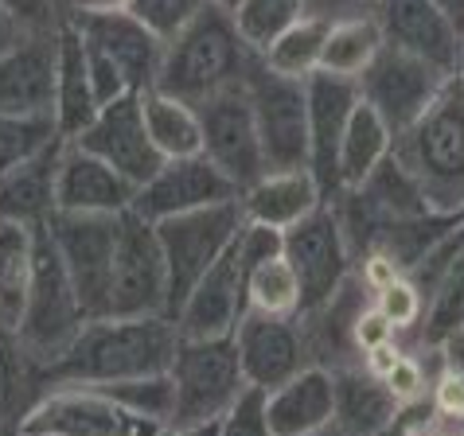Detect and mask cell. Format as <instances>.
<instances>
[{
    "instance_id": "6da1fadb",
    "label": "cell",
    "mask_w": 464,
    "mask_h": 436,
    "mask_svg": "<svg viewBox=\"0 0 464 436\" xmlns=\"http://www.w3.org/2000/svg\"><path fill=\"white\" fill-rule=\"evenodd\" d=\"M176 324L169 316H98L74 336L67 355L44 370L47 386H113L140 374H164L176 355Z\"/></svg>"
},
{
    "instance_id": "7a4b0ae2",
    "label": "cell",
    "mask_w": 464,
    "mask_h": 436,
    "mask_svg": "<svg viewBox=\"0 0 464 436\" xmlns=\"http://www.w3.org/2000/svg\"><path fill=\"white\" fill-rule=\"evenodd\" d=\"M433 214H464V79H449L433 106L394 137V152Z\"/></svg>"
},
{
    "instance_id": "3957f363",
    "label": "cell",
    "mask_w": 464,
    "mask_h": 436,
    "mask_svg": "<svg viewBox=\"0 0 464 436\" xmlns=\"http://www.w3.org/2000/svg\"><path fill=\"white\" fill-rule=\"evenodd\" d=\"M254 59L257 55L242 43L230 12L208 5L176 40L164 43L157 86L152 90H164V94L199 106V101L246 82V71L254 67Z\"/></svg>"
},
{
    "instance_id": "277c9868",
    "label": "cell",
    "mask_w": 464,
    "mask_h": 436,
    "mask_svg": "<svg viewBox=\"0 0 464 436\" xmlns=\"http://www.w3.org/2000/svg\"><path fill=\"white\" fill-rule=\"evenodd\" d=\"M86 327V312L82 300L74 292L63 258L51 242L47 226L35 230V277H32V292L28 304L20 312V324L12 327V339L20 343V351L32 358L40 370L51 363H59L74 336Z\"/></svg>"
},
{
    "instance_id": "5b68a950",
    "label": "cell",
    "mask_w": 464,
    "mask_h": 436,
    "mask_svg": "<svg viewBox=\"0 0 464 436\" xmlns=\"http://www.w3.org/2000/svg\"><path fill=\"white\" fill-rule=\"evenodd\" d=\"M71 24L82 35L98 109L106 101H118L125 94H145V90L157 86L164 43L149 28H140L129 12H121V16H86Z\"/></svg>"
},
{
    "instance_id": "8992f818",
    "label": "cell",
    "mask_w": 464,
    "mask_h": 436,
    "mask_svg": "<svg viewBox=\"0 0 464 436\" xmlns=\"http://www.w3.org/2000/svg\"><path fill=\"white\" fill-rule=\"evenodd\" d=\"M169 378L176 390L172 425L199 429L218 425V417L246 393V378L238 366L235 339H179L169 363Z\"/></svg>"
},
{
    "instance_id": "52a82bcc",
    "label": "cell",
    "mask_w": 464,
    "mask_h": 436,
    "mask_svg": "<svg viewBox=\"0 0 464 436\" xmlns=\"http://www.w3.org/2000/svg\"><path fill=\"white\" fill-rule=\"evenodd\" d=\"M152 226H157V242L164 253V273H169V319H172L184 297L196 289V280L235 246L238 230L246 226V214H242L238 199H230L218 203V207L176 214Z\"/></svg>"
},
{
    "instance_id": "ba28073f",
    "label": "cell",
    "mask_w": 464,
    "mask_h": 436,
    "mask_svg": "<svg viewBox=\"0 0 464 436\" xmlns=\"http://www.w3.org/2000/svg\"><path fill=\"white\" fill-rule=\"evenodd\" d=\"M246 101L254 113V133L269 168H308V90L304 82L269 71L254 59L246 71Z\"/></svg>"
},
{
    "instance_id": "9c48e42d",
    "label": "cell",
    "mask_w": 464,
    "mask_h": 436,
    "mask_svg": "<svg viewBox=\"0 0 464 436\" xmlns=\"http://www.w3.org/2000/svg\"><path fill=\"white\" fill-rule=\"evenodd\" d=\"M281 253H285L289 269L301 280V316H316L355 269V250L347 242V230L332 203L313 211L293 230H285Z\"/></svg>"
},
{
    "instance_id": "30bf717a",
    "label": "cell",
    "mask_w": 464,
    "mask_h": 436,
    "mask_svg": "<svg viewBox=\"0 0 464 436\" xmlns=\"http://www.w3.org/2000/svg\"><path fill=\"white\" fill-rule=\"evenodd\" d=\"M118 218L121 214H55L47 223V234L55 242L74 292H79L86 319L110 316Z\"/></svg>"
},
{
    "instance_id": "8fae6325",
    "label": "cell",
    "mask_w": 464,
    "mask_h": 436,
    "mask_svg": "<svg viewBox=\"0 0 464 436\" xmlns=\"http://www.w3.org/2000/svg\"><path fill=\"white\" fill-rule=\"evenodd\" d=\"M164 425L129 413L102 386H47L28 417L20 421V432H51V436H157Z\"/></svg>"
},
{
    "instance_id": "7c38bea8",
    "label": "cell",
    "mask_w": 464,
    "mask_h": 436,
    "mask_svg": "<svg viewBox=\"0 0 464 436\" xmlns=\"http://www.w3.org/2000/svg\"><path fill=\"white\" fill-rule=\"evenodd\" d=\"M110 316H169V273H164L157 226L145 223L137 211L118 218Z\"/></svg>"
},
{
    "instance_id": "4fadbf2b",
    "label": "cell",
    "mask_w": 464,
    "mask_h": 436,
    "mask_svg": "<svg viewBox=\"0 0 464 436\" xmlns=\"http://www.w3.org/2000/svg\"><path fill=\"white\" fill-rule=\"evenodd\" d=\"M449 79H453V74L437 71L430 62L406 55V51L382 47L355 86H359V101L375 109L379 118L391 125V133L398 137L433 106V98L441 94V86Z\"/></svg>"
},
{
    "instance_id": "5bb4252c",
    "label": "cell",
    "mask_w": 464,
    "mask_h": 436,
    "mask_svg": "<svg viewBox=\"0 0 464 436\" xmlns=\"http://www.w3.org/2000/svg\"><path fill=\"white\" fill-rule=\"evenodd\" d=\"M235 351L238 366L250 390H274L285 378H293L296 370L313 366V339L301 316H262L246 312L235 327Z\"/></svg>"
},
{
    "instance_id": "9a60e30c",
    "label": "cell",
    "mask_w": 464,
    "mask_h": 436,
    "mask_svg": "<svg viewBox=\"0 0 464 436\" xmlns=\"http://www.w3.org/2000/svg\"><path fill=\"white\" fill-rule=\"evenodd\" d=\"M196 113H199V133H203V156L238 191L250 187L266 172V160H262V148H257L246 90L230 86L223 94L199 101Z\"/></svg>"
},
{
    "instance_id": "2e32d148",
    "label": "cell",
    "mask_w": 464,
    "mask_h": 436,
    "mask_svg": "<svg viewBox=\"0 0 464 436\" xmlns=\"http://www.w3.org/2000/svg\"><path fill=\"white\" fill-rule=\"evenodd\" d=\"M230 199H238V187L208 156H179V160H164L157 175L137 187L133 211L145 223H164V218L208 211Z\"/></svg>"
},
{
    "instance_id": "e0dca14e",
    "label": "cell",
    "mask_w": 464,
    "mask_h": 436,
    "mask_svg": "<svg viewBox=\"0 0 464 436\" xmlns=\"http://www.w3.org/2000/svg\"><path fill=\"white\" fill-rule=\"evenodd\" d=\"M71 145H79L90 156L106 160L110 168H118L133 187L152 179L164 164V156L152 148V140L145 133V121H140V94H125L118 101H106V106L94 113V121H90Z\"/></svg>"
},
{
    "instance_id": "ac0fdd59",
    "label": "cell",
    "mask_w": 464,
    "mask_h": 436,
    "mask_svg": "<svg viewBox=\"0 0 464 436\" xmlns=\"http://www.w3.org/2000/svg\"><path fill=\"white\" fill-rule=\"evenodd\" d=\"M242 316H246V269H242L238 246H230L196 280V289L176 308L172 324L179 339H223L235 336Z\"/></svg>"
},
{
    "instance_id": "d6986e66",
    "label": "cell",
    "mask_w": 464,
    "mask_h": 436,
    "mask_svg": "<svg viewBox=\"0 0 464 436\" xmlns=\"http://www.w3.org/2000/svg\"><path fill=\"white\" fill-rule=\"evenodd\" d=\"M371 16H375L386 47L406 51V55L430 62L445 74H457L464 35L433 8V0H375Z\"/></svg>"
},
{
    "instance_id": "ffe728a7",
    "label": "cell",
    "mask_w": 464,
    "mask_h": 436,
    "mask_svg": "<svg viewBox=\"0 0 464 436\" xmlns=\"http://www.w3.org/2000/svg\"><path fill=\"white\" fill-rule=\"evenodd\" d=\"M51 113H55V32L20 35L8 51H0V118H51Z\"/></svg>"
},
{
    "instance_id": "44dd1931",
    "label": "cell",
    "mask_w": 464,
    "mask_h": 436,
    "mask_svg": "<svg viewBox=\"0 0 464 436\" xmlns=\"http://www.w3.org/2000/svg\"><path fill=\"white\" fill-rule=\"evenodd\" d=\"M55 199H59V214H125L133 211L137 187L118 168H110L106 160L63 140Z\"/></svg>"
},
{
    "instance_id": "7402d4cb",
    "label": "cell",
    "mask_w": 464,
    "mask_h": 436,
    "mask_svg": "<svg viewBox=\"0 0 464 436\" xmlns=\"http://www.w3.org/2000/svg\"><path fill=\"white\" fill-rule=\"evenodd\" d=\"M308 90V172L320 179L324 195H336V156L343 129L359 106V86L332 74H313L304 82Z\"/></svg>"
},
{
    "instance_id": "603a6c76",
    "label": "cell",
    "mask_w": 464,
    "mask_h": 436,
    "mask_svg": "<svg viewBox=\"0 0 464 436\" xmlns=\"http://www.w3.org/2000/svg\"><path fill=\"white\" fill-rule=\"evenodd\" d=\"M324 203H328L324 187H320V179L308 168H269L250 187L238 191V207L246 214V223L269 226L277 234L304 223Z\"/></svg>"
},
{
    "instance_id": "cb8c5ba5",
    "label": "cell",
    "mask_w": 464,
    "mask_h": 436,
    "mask_svg": "<svg viewBox=\"0 0 464 436\" xmlns=\"http://www.w3.org/2000/svg\"><path fill=\"white\" fill-rule=\"evenodd\" d=\"M269 436H308L336 421V393H332L328 366H304L281 386L262 393Z\"/></svg>"
},
{
    "instance_id": "d4e9b609",
    "label": "cell",
    "mask_w": 464,
    "mask_h": 436,
    "mask_svg": "<svg viewBox=\"0 0 464 436\" xmlns=\"http://www.w3.org/2000/svg\"><path fill=\"white\" fill-rule=\"evenodd\" d=\"M59 156H63V140L47 145L44 152H35V156L0 175V218L5 223L40 230L59 214V199H55Z\"/></svg>"
},
{
    "instance_id": "484cf974",
    "label": "cell",
    "mask_w": 464,
    "mask_h": 436,
    "mask_svg": "<svg viewBox=\"0 0 464 436\" xmlns=\"http://www.w3.org/2000/svg\"><path fill=\"white\" fill-rule=\"evenodd\" d=\"M98 113L94 82H90L82 35L71 20L59 24L55 32V129L63 140H74Z\"/></svg>"
},
{
    "instance_id": "4316f807",
    "label": "cell",
    "mask_w": 464,
    "mask_h": 436,
    "mask_svg": "<svg viewBox=\"0 0 464 436\" xmlns=\"http://www.w3.org/2000/svg\"><path fill=\"white\" fill-rule=\"evenodd\" d=\"M332 393H336V425L359 436H382L398 413L386 386L359 363L332 366Z\"/></svg>"
},
{
    "instance_id": "83f0119b",
    "label": "cell",
    "mask_w": 464,
    "mask_h": 436,
    "mask_svg": "<svg viewBox=\"0 0 464 436\" xmlns=\"http://www.w3.org/2000/svg\"><path fill=\"white\" fill-rule=\"evenodd\" d=\"M394 152V133L391 125L371 106L359 101L352 121L343 129V140H340V156H336V195L340 191H355L363 187L371 175H375ZM332 195V199H336Z\"/></svg>"
},
{
    "instance_id": "f1b7e54d",
    "label": "cell",
    "mask_w": 464,
    "mask_h": 436,
    "mask_svg": "<svg viewBox=\"0 0 464 436\" xmlns=\"http://www.w3.org/2000/svg\"><path fill=\"white\" fill-rule=\"evenodd\" d=\"M140 121H145L152 148H157L164 160L203 156L199 113L191 101L172 98V94H164V90H145V94H140Z\"/></svg>"
},
{
    "instance_id": "f546056e",
    "label": "cell",
    "mask_w": 464,
    "mask_h": 436,
    "mask_svg": "<svg viewBox=\"0 0 464 436\" xmlns=\"http://www.w3.org/2000/svg\"><path fill=\"white\" fill-rule=\"evenodd\" d=\"M382 32L371 12H359V16H340L328 24V40H324V55H320V74H332V79H347L359 82L363 71L375 62V55L382 51Z\"/></svg>"
},
{
    "instance_id": "4dcf8cb0",
    "label": "cell",
    "mask_w": 464,
    "mask_h": 436,
    "mask_svg": "<svg viewBox=\"0 0 464 436\" xmlns=\"http://www.w3.org/2000/svg\"><path fill=\"white\" fill-rule=\"evenodd\" d=\"M35 277V230L0 218V327L12 331Z\"/></svg>"
},
{
    "instance_id": "1f68e13d",
    "label": "cell",
    "mask_w": 464,
    "mask_h": 436,
    "mask_svg": "<svg viewBox=\"0 0 464 436\" xmlns=\"http://www.w3.org/2000/svg\"><path fill=\"white\" fill-rule=\"evenodd\" d=\"M328 24L332 20H324V16H301L289 32H281L257 59H262L269 71L285 74V79L308 82L320 71V55H324V40H328Z\"/></svg>"
},
{
    "instance_id": "d6a6232c",
    "label": "cell",
    "mask_w": 464,
    "mask_h": 436,
    "mask_svg": "<svg viewBox=\"0 0 464 436\" xmlns=\"http://www.w3.org/2000/svg\"><path fill=\"white\" fill-rule=\"evenodd\" d=\"M464 331V250L457 253V261L445 269L441 280L433 285V292L425 297V316L418 327V351H437L449 336Z\"/></svg>"
},
{
    "instance_id": "836d02e7",
    "label": "cell",
    "mask_w": 464,
    "mask_h": 436,
    "mask_svg": "<svg viewBox=\"0 0 464 436\" xmlns=\"http://www.w3.org/2000/svg\"><path fill=\"white\" fill-rule=\"evenodd\" d=\"M246 312L262 316H301V280L285 253L246 269Z\"/></svg>"
},
{
    "instance_id": "e575fe53",
    "label": "cell",
    "mask_w": 464,
    "mask_h": 436,
    "mask_svg": "<svg viewBox=\"0 0 464 436\" xmlns=\"http://www.w3.org/2000/svg\"><path fill=\"white\" fill-rule=\"evenodd\" d=\"M301 16H308L304 0H238V5L230 8V20H235L242 43H246L254 55H262V51L274 43L281 32H289Z\"/></svg>"
},
{
    "instance_id": "d590c367",
    "label": "cell",
    "mask_w": 464,
    "mask_h": 436,
    "mask_svg": "<svg viewBox=\"0 0 464 436\" xmlns=\"http://www.w3.org/2000/svg\"><path fill=\"white\" fill-rule=\"evenodd\" d=\"M113 402L125 405L129 413L152 421V425H172V413H176V390H172V378L169 370L164 374H140V378H125V382H113V386H102Z\"/></svg>"
},
{
    "instance_id": "8d00e7d4",
    "label": "cell",
    "mask_w": 464,
    "mask_h": 436,
    "mask_svg": "<svg viewBox=\"0 0 464 436\" xmlns=\"http://www.w3.org/2000/svg\"><path fill=\"white\" fill-rule=\"evenodd\" d=\"M55 140L63 137L51 118H0V175L35 156V152H44L47 145H55Z\"/></svg>"
},
{
    "instance_id": "74e56055",
    "label": "cell",
    "mask_w": 464,
    "mask_h": 436,
    "mask_svg": "<svg viewBox=\"0 0 464 436\" xmlns=\"http://www.w3.org/2000/svg\"><path fill=\"white\" fill-rule=\"evenodd\" d=\"M203 8H208V0H133V5H129V16H133L140 28H149L160 43H169L199 16Z\"/></svg>"
},
{
    "instance_id": "f35d334b",
    "label": "cell",
    "mask_w": 464,
    "mask_h": 436,
    "mask_svg": "<svg viewBox=\"0 0 464 436\" xmlns=\"http://www.w3.org/2000/svg\"><path fill=\"white\" fill-rule=\"evenodd\" d=\"M371 304H375L379 312L391 319L398 336H418L421 316H425V297H421V289H418L406 273H402V277H394L391 285H382Z\"/></svg>"
},
{
    "instance_id": "ab89813d",
    "label": "cell",
    "mask_w": 464,
    "mask_h": 436,
    "mask_svg": "<svg viewBox=\"0 0 464 436\" xmlns=\"http://www.w3.org/2000/svg\"><path fill=\"white\" fill-rule=\"evenodd\" d=\"M433 351H402V358L382 374V386L386 393L394 397V405H418L425 393H430V382H433Z\"/></svg>"
},
{
    "instance_id": "60d3db41",
    "label": "cell",
    "mask_w": 464,
    "mask_h": 436,
    "mask_svg": "<svg viewBox=\"0 0 464 436\" xmlns=\"http://www.w3.org/2000/svg\"><path fill=\"white\" fill-rule=\"evenodd\" d=\"M382 436H464V417L437 413V409L421 397L418 405H402V409H398Z\"/></svg>"
},
{
    "instance_id": "b9f144b4",
    "label": "cell",
    "mask_w": 464,
    "mask_h": 436,
    "mask_svg": "<svg viewBox=\"0 0 464 436\" xmlns=\"http://www.w3.org/2000/svg\"><path fill=\"white\" fill-rule=\"evenodd\" d=\"M0 12L20 35H51L59 32L63 12L55 0H0Z\"/></svg>"
},
{
    "instance_id": "7bdbcfd3",
    "label": "cell",
    "mask_w": 464,
    "mask_h": 436,
    "mask_svg": "<svg viewBox=\"0 0 464 436\" xmlns=\"http://www.w3.org/2000/svg\"><path fill=\"white\" fill-rule=\"evenodd\" d=\"M215 436H269L266 425V405H262V390H246L235 405L218 417Z\"/></svg>"
},
{
    "instance_id": "ee69618b",
    "label": "cell",
    "mask_w": 464,
    "mask_h": 436,
    "mask_svg": "<svg viewBox=\"0 0 464 436\" xmlns=\"http://www.w3.org/2000/svg\"><path fill=\"white\" fill-rule=\"evenodd\" d=\"M394 339H398L394 324L379 312L375 304H367L363 312L352 319V327H347V347H352V358H359L371 347H382V343H394Z\"/></svg>"
},
{
    "instance_id": "f6af8a7d",
    "label": "cell",
    "mask_w": 464,
    "mask_h": 436,
    "mask_svg": "<svg viewBox=\"0 0 464 436\" xmlns=\"http://www.w3.org/2000/svg\"><path fill=\"white\" fill-rule=\"evenodd\" d=\"M425 402H430L437 413H445V417H464V374L437 358V374L430 382Z\"/></svg>"
},
{
    "instance_id": "bcb514c9",
    "label": "cell",
    "mask_w": 464,
    "mask_h": 436,
    "mask_svg": "<svg viewBox=\"0 0 464 436\" xmlns=\"http://www.w3.org/2000/svg\"><path fill=\"white\" fill-rule=\"evenodd\" d=\"M402 273H406V269L398 265L386 250H363V253H355V277L371 289V297H375L382 285H391L394 277H402Z\"/></svg>"
},
{
    "instance_id": "7dc6e473",
    "label": "cell",
    "mask_w": 464,
    "mask_h": 436,
    "mask_svg": "<svg viewBox=\"0 0 464 436\" xmlns=\"http://www.w3.org/2000/svg\"><path fill=\"white\" fill-rule=\"evenodd\" d=\"M308 16H324V20H340V16H359V12H375V0H304Z\"/></svg>"
},
{
    "instance_id": "c3c4849f",
    "label": "cell",
    "mask_w": 464,
    "mask_h": 436,
    "mask_svg": "<svg viewBox=\"0 0 464 436\" xmlns=\"http://www.w3.org/2000/svg\"><path fill=\"white\" fill-rule=\"evenodd\" d=\"M402 351H406V347L394 339V343H382V347H371V351H363V355L355 358V363L363 366L367 374H375V378L382 382V374H386V370H391V366L398 363V358H402Z\"/></svg>"
},
{
    "instance_id": "681fc988",
    "label": "cell",
    "mask_w": 464,
    "mask_h": 436,
    "mask_svg": "<svg viewBox=\"0 0 464 436\" xmlns=\"http://www.w3.org/2000/svg\"><path fill=\"white\" fill-rule=\"evenodd\" d=\"M133 0H67V20H86V16H121Z\"/></svg>"
},
{
    "instance_id": "f907efd6",
    "label": "cell",
    "mask_w": 464,
    "mask_h": 436,
    "mask_svg": "<svg viewBox=\"0 0 464 436\" xmlns=\"http://www.w3.org/2000/svg\"><path fill=\"white\" fill-rule=\"evenodd\" d=\"M437 358H441L445 366H453L464 374V331H457V336H449L441 347H437Z\"/></svg>"
},
{
    "instance_id": "816d5d0a",
    "label": "cell",
    "mask_w": 464,
    "mask_h": 436,
    "mask_svg": "<svg viewBox=\"0 0 464 436\" xmlns=\"http://www.w3.org/2000/svg\"><path fill=\"white\" fill-rule=\"evenodd\" d=\"M433 8L441 12V16L464 35V0H433Z\"/></svg>"
},
{
    "instance_id": "f5cc1de1",
    "label": "cell",
    "mask_w": 464,
    "mask_h": 436,
    "mask_svg": "<svg viewBox=\"0 0 464 436\" xmlns=\"http://www.w3.org/2000/svg\"><path fill=\"white\" fill-rule=\"evenodd\" d=\"M157 436H215V425H199V429H184V425H164Z\"/></svg>"
},
{
    "instance_id": "db71d44e",
    "label": "cell",
    "mask_w": 464,
    "mask_h": 436,
    "mask_svg": "<svg viewBox=\"0 0 464 436\" xmlns=\"http://www.w3.org/2000/svg\"><path fill=\"white\" fill-rule=\"evenodd\" d=\"M16 40H20V32L12 28L8 16H5V12H0V51H8L12 43H16Z\"/></svg>"
},
{
    "instance_id": "11a10c76",
    "label": "cell",
    "mask_w": 464,
    "mask_h": 436,
    "mask_svg": "<svg viewBox=\"0 0 464 436\" xmlns=\"http://www.w3.org/2000/svg\"><path fill=\"white\" fill-rule=\"evenodd\" d=\"M308 436H359V432H352V429H343V425H336V421H332V425L316 429V432H308Z\"/></svg>"
},
{
    "instance_id": "9f6ffc18",
    "label": "cell",
    "mask_w": 464,
    "mask_h": 436,
    "mask_svg": "<svg viewBox=\"0 0 464 436\" xmlns=\"http://www.w3.org/2000/svg\"><path fill=\"white\" fill-rule=\"evenodd\" d=\"M16 432H20V429L12 425V421H8L5 413H0V436H16Z\"/></svg>"
},
{
    "instance_id": "6f0895ef",
    "label": "cell",
    "mask_w": 464,
    "mask_h": 436,
    "mask_svg": "<svg viewBox=\"0 0 464 436\" xmlns=\"http://www.w3.org/2000/svg\"><path fill=\"white\" fill-rule=\"evenodd\" d=\"M208 5H215V8H227V12H230V8L238 5V0H208Z\"/></svg>"
},
{
    "instance_id": "680465c9",
    "label": "cell",
    "mask_w": 464,
    "mask_h": 436,
    "mask_svg": "<svg viewBox=\"0 0 464 436\" xmlns=\"http://www.w3.org/2000/svg\"><path fill=\"white\" fill-rule=\"evenodd\" d=\"M457 79H464V40H460V59H457Z\"/></svg>"
},
{
    "instance_id": "91938a15",
    "label": "cell",
    "mask_w": 464,
    "mask_h": 436,
    "mask_svg": "<svg viewBox=\"0 0 464 436\" xmlns=\"http://www.w3.org/2000/svg\"><path fill=\"white\" fill-rule=\"evenodd\" d=\"M16 436H51V432H16Z\"/></svg>"
}]
</instances>
